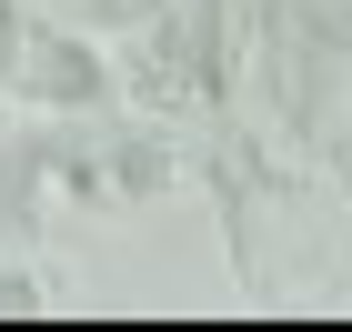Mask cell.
Segmentation results:
<instances>
[{
	"label": "cell",
	"mask_w": 352,
	"mask_h": 332,
	"mask_svg": "<svg viewBox=\"0 0 352 332\" xmlns=\"http://www.w3.org/2000/svg\"><path fill=\"white\" fill-rule=\"evenodd\" d=\"M51 302V272H0V312H41Z\"/></svg>",
	"instance_id": "4"
},
{
	"label": "cell",
	"mask_w": 352,
	"mask_h": 332,
	"mask_svg": "<svg viewBox=\"0 0 352 332\" xmlns=\"http://www.w3.org/2000/svg\"><path fill=\"white\" fill-rule=\"evenodd\" d=\"M221 212H232L242 282L262 302H332V292H342V272H352L342 201L302 171L292 141L232 131V151H221Z\"/></svg>",
	"instance_id": "1"
},
{
	"label": "cell",
	"mask_w": 352,
	"mask_h": 332,
	"mask_svg": "<svg viewBox=\"0 0 352 332\" xmlns=\"http://www.w3.org/2000/svg\"><path fill=\"white\" fill-rule=\"evenodd\" d=\"M0 91L30 111H101L111 101V60L91 51L60 10H10V41H0Z\"/></svg>",
	"instance_id": "2"
},
{
	"label": "cell",
	"mask_w": 352,
	"mask_h": 332,
	"mask_svg": "<svg viewBox=\"0 0 352 332\" xmlns=\"http://www.w3.org/2000/svg\"><path fill=\"white\" fill-rule=\"evenodd\" d=\"M41 10H60L71 30H141L162 0H41Z\"/></svg>",
	"instance_id": "3"
}]
</instances>
